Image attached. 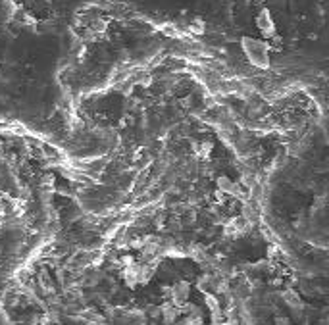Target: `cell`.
<instances>
[{
	"label": "cell",
	"instance_id": "obj_1",
	"mask_svg": "<svg viewBox=\"0 0 329 325\" xmlns=\"http://www.w3.org/2000/svg\"><path fill=\"white\" fill-rule=\"evenodd\" d=\"M243 52L249 58V62L258 69L270 68V44L260 39H252V37H243L241 39Z\"/></svg>",
	"mask_w": 329,
	"mask_h": 325
},
{
	"label": "cell",
	"instance_id": "obj_2",
	"mask_svg": "<svg viewBox=\"0 0 329 325\" xmlns=\"http://www.w3.org/2000/svg\"><path fill=\"white\" fill-rule=\"evenodd\" d=\"M256 27L262 31L264 37H274L276 35V23L272 19V14L270 10H262L258 17H256Z\"/></svg>",
	"mask_w": 329,
	"mask_h": 325
},
{
	"label": "cell",
	"instance_id": "obj_3",
	"mask_svg": "<svg viewBox=\"0 0 329 325\" xmlns=\"http://www.w3.org/2000/svg\"><path fill=\"white\" fill-rule=\"evenodd\" d=\"M218 183H220V189L222 190H227V192H235V190H237V185H235V183H231L227 177H222Z\"/></svg>",
	"mask_w": 329,
	"mask_h": 325
},
{
	"label": "cell",
	"instance_id": "obj_4",
	"mask_svg": "<svg viewBox=\"0 0 329 325\" xmlns=\"http://www.w3.org/2000/svg\"><path fill=\"white\" fill-rule=\"evenodd\" d=\"M283 298H285V302H287V304H289V306H293V308H297V306H301V298L297 297V295H295V293H285V295H283Z\"/></svg>",
	"mask_w": 329,
	"mask_h": 325
}]
</instances>
